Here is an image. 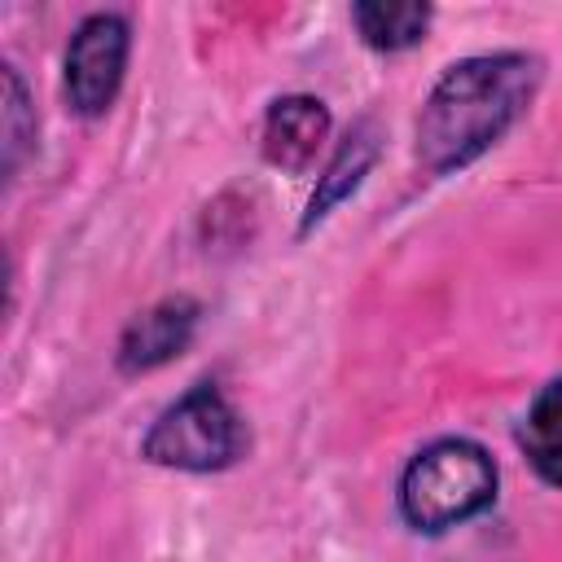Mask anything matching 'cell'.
Segmentation results:
<instances>
[{
	"label": "cell",
	"mask_w": 562,
	"mask_h": 562,
	"mask_svg": "<svg viewBox=\"0 0 562 562\" xmlns=\"http://www.w3.org/2000/svg\"><path fill=\"white\" fill-rule=\"evenodd\" d=\"M514 439H518L522 457L531 461V470L544 483L562 487V378H553L536 391V400L527 404Z\"/></svg>",
	"instance_id": "8"
},
{
	"label": "cell",
	"mask_w": 562,
	"mask_h": 562,
	"mask_svg": "<svg viewBox=\"0 0 562 562\" xmlns=\"http://www.w3.org/2000/svg\"><path fill=\"white\" fill-rule=\"evenodd\" d=\"M496 483H501V474H496L492 452L474 439L448 435V439H435L422 452H413V461L400 474L395 505L413 531L443 536V531L479 518L483 509H492Z\"/></svg>",
	"instance_id": "2"
},
{
	"label": "cell",
	"mask_w": 562,
	"mask_h": 562,
	"mask_svg": "<svg viewBox=\"0 0 562 562\" xmlns=\"http://www.w3.org/2000/svg\"><path fill=\"white\" fill-rule=\"evenodd\" d=\"M198 321H202V307L189 294H167V299L149 303L145 312H136L127 321V329L119 334V347H114L119 373L136 378V373H154V369L171 364L176 356L189 351Z\"/></svg>",
	"instance_id": "5"
},
{
	"label": "cell",
	"mask_w": 562,
	"mask_h": 562,
	"mask_svg": "<svg viewBox=\"0 0 562 562\" xmlns=\"http://www.w3.org/2000/svg\"><path fill=\"white\" fill-rule=\"evenodd\" d=\"M382 127H378V119H356L351 127H347V136L334 145V154H329V162L321 167V176H316V189H312V198H307V211H303V220H299V237H307L316 224H325L329 215H334V206H342L360 184H364V176L373 171V162L382 158Z\"/></svg>",
	"instance_id": "6"
},
{
	"label": "cell",
	"mask_w": 562,
	"mask_h": 562,
	"mask_svg": "<svg viewBox=\"0 0 562 562\" xmlns=\"http://www.w3.org/2000/svg\"><path fill=\"white\" fill-rule=\"evenodd\" d=\"M351 22L360 31V40L373 53H404L413 44L426 40L435 9L430 4H382V0H364L351 4Z\"/></svg>",
	"instance_id": "9"
},
{
	"label": "cell",
	"mask_w": 562,
	"mask_h": 562,
	"mask_svg": "<svg viewBox=\"0 0 562 562\" xmlns=\"http://www.w3.org/2000/svg\"><path fill=\"white\" fill-rule=\"evenodd\" d=\"M127 53H132V26L123 13H88L66 44L61 61V88L66 101L79 119H101L127 75Z\"/></svg>",
	"instance_id": "4"
},
{
	"label": "cell",
	"mask_w": 562,
	"mask_h": 562,
	"mask_svg": "<svg viewBox=\"0 0 562 562\" xmlns=\"http://www.w3.org/2000/svg\"><path fill=\"white\" fill-rule=\"evenodd\" d=\"M246 448H250V426L215 382L189 386L176 404H167L154 417V426L140 439V457L149 465L184 470V474L228 470L246 457Z\"/></svg>",
	"instance_id": "3"
},
{
	"label": "cell",
	"mask_w": 562,
	"mask_h": 562,
	"mask_svg": "<svg viewBox=\"0 0 562 562\" xmlns=\"http://www.w3.org/2000/svg\"><path fill=\"white\" fill-rule=\"evenodd\" d=\"M544 83V61L522 48H496L452 61L426 92L413 127L422 171L452 176L501 145L531 110Z\"/></svg>",
	"instance_id": "1"
},
{
	"label": "cell",
	"mask_w": 562,
	"mask_h": 562,
	"mask_svg": "<svg viewBox=\"0 0 562 562\" xmlns=\"http://www.w3.org/2000/svg\"><path fill=\"white\" fill-rule=\"evenodd\" d=\"M329 140V105L307 92L277 97L259 127V149L281 171H307Z\"/></svg>",
	"instance_id": "7"
},
{
	"label": "cell",
	"mask_w": 562,
	"mask_h": 562,
	"mask_svg": "<svg viewBox=\"0 0 562 562\" xmlns=\"http://www.w3.org/2000/svg\"><path fill=\"white\" fill-rule=\"evenodd\" d=\"M0 136H4V180L13 184L22 162L35 154V105L18 75V66L4 61V105H0Z\"/></svg>",
	"instance_id": "10"
}]
</instances>
